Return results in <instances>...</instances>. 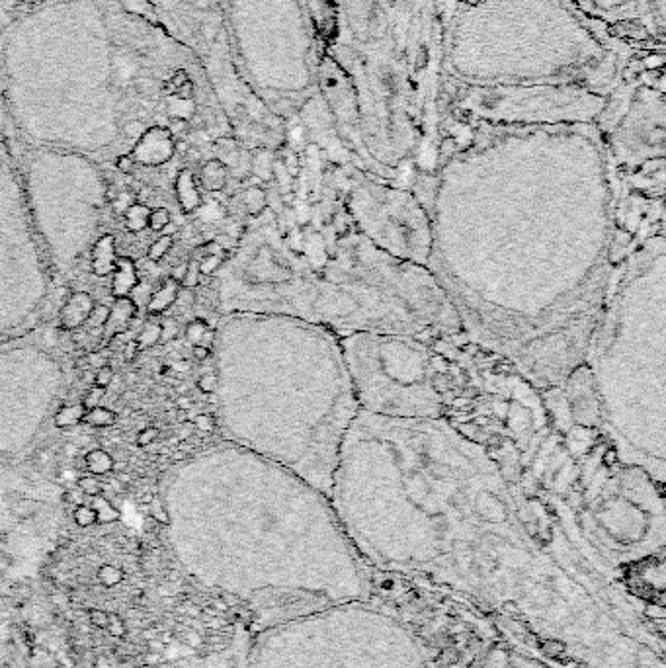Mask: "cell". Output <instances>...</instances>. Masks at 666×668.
I'll list each match as a JSON object with an SVG mask.
<instances>
[{"instance_id":"obj_1","label":"cell","mask_w":666,"mask_h":668,"mask_svg":"<svg viewBox=\"0 0 666 668\" xmlns=\"http://www.w3.org/2000/svg\"><path fill=\"white\" fill-rule=\"evenodd\" d=\"M430 205L432 274L463 330L531 381L561 387L584 364L610 285V163L596 125L475 128Z\"/></svg>"},{"instance_id":"obj_2","label":"cell","mask_w":666,"mask_h":668,"mask_svg":"<svg viewBox=\"0 0 666 668\" xmlns=\"http://www.w3.org/2000/svg\"><path fill=\"white\" fill-rule=\"evenodd\" d=\"M4 125L69 145L165 137L192 146L229 125L198 59L149 0H0Z\"/></svg>"},{"instance_id":"obj_3","label":"cell","mask_w":666,"mask_h":668,"mask_svg":"<svg viewBox=\"0 0 666 668\" xmlns=\"http://www.w3.org/2000/svg\"><path fill=\"white\" fill-rule=\"evenodd\" d=\"M459 0H327L319 92L356 119L375 176L397 182L407 163L438 158L444 49Z\"/></svg>"},{"instance_id":"obj_4","label":"cell","mask_w":666,"mask_h":668,"mask_svg":"<svg viewBox=\"0 0 666 668\" xmlns=\"http://www.w3.org/2000/svg\"><path fill=\"white\" fill-rule=\"evenodd\" d=\"M260 227L262 245L252 260L260 278L258 311L285 315L334 334L387 332L422 340L463 332L456 307L426 266L391 257L348 227L322 257L293 250L274 229Z\"/></svg>"},{"instance_id":"obj_5","label":"cell","mask_w":666,"mask_h":668,"mask_svg":"<svg viewBox=\"0 0 666 668\" xmlns=\"http://www.w3.org/2000/svg\"><path fill=\"white\" fill-rule=\"evenodd\" d=\"M260 352L254 409L240 438L329 496L340 448L360 412L338 334L285 315L248 320Z\"/></svg>"},{"instance_id":"obj_6","label":"cell","mask_w":666,"mask_h":668,"mask_svg":"<svg viewBox=\"0 0 666 668\" xmlns=\"http://www.w3.org/2000/svg\"><path fill=\"white\" fill-rule=\"evenodd\" d=\"M621 46L569 0H459L444 73L471 86L580 84L610 92L625 61Z\"/></svg>"},{"instance_id":"obj_7","label":"cell","mask_w":666,"mask_h":668,"mask_svg":"<svg viewBox=\"0 0 666 668\" xmlns=\"http://www.w3.org/2000/svg\"><path fill=\"white\" fill-rule=\"evenodd\" d=\"M233 59L247 88L283 121L319 94L320 36L307 0H225Z\"/></svg>"},{"instance_id":"obj_8","label":"cell","mask_w":666,"mask_h":668,"mask_svg":"<svg viewBox=\"0 0 666 668\" xmlns=\"http://www.w3.org/2000/svg\"><path fill=\"white\" fill-rule=\"evenodd\" d=\"M338 344L360 411L407 421L446 416L428 340L411 334L352 332L338 334Z\"/></svg>"},{"instance_id":"obj_9","label":"cell","mask_w":666,"mask_h":668,"mask_svg":"<svg viewBox=\"0 0 666 668\" xmlns=\"http://www.w3.org/2000/svg\"><path fill=\"white\" fill-rule=\"evenodd\" d=\"M172 34L198 59L229 125L256 149L285 143V121L248 90L231 51L225 0H149Z\"/></svg>"},{"instance_id":"obj_10","label":"cell","mask_w":666,"mask_h":668,"mask_svg":"<svg viewBox=\"0 0 666 668\" xmlns=\"http://www.w3.org/2000/svg\"><path fill=\"white\" fill-rule=\"evenodd\" d=\"M608 92L580 84L471 86L446 79L442 114L469 128L594 125Z\"/></svg>"},{"instance_id":"obj_11","label":"cell","mask_w":666,"mask_h":668,"mask_svg":"<svg viewBox=\"0 0 666 668\" xmlns=\"http://www.w3.org/2000/svg\"><path fill=\"white\" fill-rule=\"evenodd\" d=\"M641 55L627 57L620 76L608 92L596 129L602 139L608 163L633 172L665 158V86L662 59L641 64Z\"/></svg>"},{"instance_id":"obj_12","label":"cell","mask_w":666,"mask_h":668,"mask_svg":"<svg viewBox=\"0 0 666 668\" xmlns=\"http://www.w3.org/2000/svg\"><path fill=\"white\" fill-rule=\"evenodd\" d=\"M342 192L350 223L369 243L399 260L428 268L432 221L414 193L354 166Z\"/></svg>"},{"instance_id":"obj_13","label":"cell","mask_w":666,"mask_h":668,"mask_svg":"<svg viewBox=\"0 0 666 668\" xmlns=\"http://www.w3.org/2000/svg\"><path fill=\"white\" fill-rule=\"evenodd\" d=\"M584 18L602 26L606 32L620 29L618 36L623 43H641V34L647 39L665 41V32H660L648 10L647 0H569Z\"/></svg>"},{"instance_id":"obj_14","label":"cell","mask_w":666,"mask_h":668,"mask_svg":"<svg viewBox=\"0 0 666 668\" xmlns=\"http://www.w3.org/2000/svg\"><path fill=\"white\" fill-rule=\"evenodd\" d=\"M561 387H565V403L571 422L578 428H600L602 411L590 367L586 364L576 366Z\"/></svg>"},{"instance_id":"obj_15","label":"cell","mask_w":666,"mask_h":668,"mask_svg":"<svg viewBox=\"0 0 666 668\" xmlns=\"http://www.w3.org/2000/svg\"><path fill=\"white\" fill-rule=\"evenodd\" d=\"M94 309V299L90 293L76 292L69 297V301L64 303L59 320H61V329L63 330H76L83 327L88 315Z\"/></svg>"},{"instance_id":"obj_16","label":"cell","mask_w":666,"mask_h":668,"mask_svg":"<svg viewBox=\"0 0 666 668\" xmlns=\"http://www.w3.org/2000/svg\"><path fill=\"white\" fill-rule=\"evenodd\" d=\"M137 305L131 301L129 297H119L116 303L110 307L108 313V319L104 322V329L102 334L106 339H114L118 334H123L129 329V325L133 322V319L137 317Z\"/></svg>"},{"instance_id":"obj_17","label":"cell","mask_w":666,"mask_h":668,"mask_svg":"<svg viewBox=\"0 0 666 668\" xmlns=\"http://www.w3.org/2000/svg\"><path fill=\"white\" fill-rule=\"evenodd\" d=\"M118 264V252H116V238L114 235H104L96 240L92 248V272L100 278L114 274Z\"/></svg>"},{"instance_id":"obj_18","label":"cell","mask_w":666,"mask_h":668,"mask_svg":"<svg viewBox=\"0 0 666 668\" xmlns=\"http://www.w3.org/2000/svg\"><path fill=\"white\" fill-rule=\"evenodd\" d=\"M137 284L139 275L135 262L128 257L118 258V264H116V270H114V280H111V295H114V299L129 297Z\"/></svg>"},{"instance_id":"obj_19","label":"cell","mask_w":666,"mask_h":668,"mask_svg":"<svg viewBox=\"0 0 666 668\" xmlns=\"http://www.w3.org/2000/svg\"><path fill=\"white\" fill-rule=\"evenodd\" d=\"M174 190H176V198L180 202V207L186 213H193L201 205V196L196 188L193 182V175L190 170H180L176 176V182H174Z\"/></svg>"},{"instance_id":"obj_20","label":"cell","mask_w":666,"mask_h":668,"mask_svg":"<svg viewBox=\"0 0 666 668\" xmlns=\"http://www.w3.org/2000/svg\"><path fill=\"white\" fill-rule=\"evenodd\" d=\"M180 287H182V285L178 284V282H174L172 278H166L165 282L151 293V299L147 303V313H149V315H163V313L168 311L174 303H176V297H178Z\"/></svg>"},{"instance_id":"obj_21","label":"cell","mask_w":666,"mask_h":668,"mask_svg":"<svg viewBox=\"0 0 666 668\" xmlns=\"http://www.w3.org/2000/svg\"><path fill=\"white\" fill-rule=\"evenodd\" d=\"M201 182L210 192H221L229 182V166L221 161H208L201 168Z\"/></svg>"},{"instance_id":"obj_22","label":"cell","mask_w":666,"mask_h":668,"mask_svg":"<svg viewBox=\"0 0 666 668\" xmlns=\"http://www.w3.org/2000/svg\"><path fill=\"white\" fill-rule=\"evenodd\" d=\"M84 463H86V469L90 471L92 475H108L114 471V458H111L110 454L106 451V449H92L86 454V458H84Z\"/></svg>"},{"instance_id":"obj_23","label":"cell","mask_w":666,"mask_h":668,"mask_svg":"<svg viewBox=\"0 0 666 668\" xmlns=\"http://www.w3.org/2000/svg\"><path fill=\"white\" fill-rule=\"evenodd\" d=\"M149 215H151V210L147 207L145 203L135 202L123 213L125 229L129 233H141V231L149 227Z\"/></svg>"},{"instance_id":"obj_24","label":"cell","mask_w":666,"mask_h":668,"mask_svg":"<svg viewBox=\"0 0 666 668\" xmlns=\"http://www.w3.org/2000/svg\"><path fill=\"white\" fill-rule=\"evenodd\" d=\"M84 414H86V407L83 403L67 404V407H63L61 411L57 412L53 422H55L57 428H71V426H76V424L83 422Z\"/></svg>"},{"instance_id":"obj_25","label":"cell","mask_w":666,"mask_h":668,"mask_svg":"<svg viewBox=\"0 0 666 668\" xmlns=\"http://www.w3.org/2000/svg\"><path fill=\"white\" fill-rule=\"evenodd\" d=\"M161 336H163V325L158 320H147L143 329L137 332L135 342H137L139 350H147L156 346L161 342Z\"/></svg>"},{"instance_id":"obj_26","label":"cell","mask_w":666,"mask_h":668,"mask_svg":"<svg viewBox=\"0 0 666 668\" xmlns=\"http://www.w3.org/2000/svg\"><path fill=\"white\" fill-rule=\"evenodd\" d=\"M268 193L262 190V188H258V186H250L247 188L245 192H243V203H245V210L250 213V215H260V213H264L266 207H268V198H266Z\"/></svg>"},{"instance_id":"obj_27","label":"cell","mask_w":666,"mask_h":668,"mask_svg":"<svg viewBox=\"0 0 666 668\" xmlns=\"http://www.w3.org/2000/svg\"><path fill=\"white\" fill-rule=\"evenodd\" d=\"M116 412L110 411V409H106V407H92V409H86V414H84L83 422L84 424H88L92 428H108L111 426L114 422H116Z\"/></svg>"},{"instance_id":"obj_28","label":"cell","mask_w":666,"mask_h":668,"mask_svg":"<svg viewBox=\"0 0 666 668\" xmlns=\"http://www.w3.org/2000/svg\"><path fill=\"white\" fill-rule=\"evenodd\" d=\"M92 508L96 512V524H110L118 522L119 520V510L114 508L108 498H104L102 494L98 496H92Z\"/></svg>"},{"instance_id":"obj_29","label":"cell","mask_w":666,"mask_h":668,"mask_svg":"<svg viewBox=\"0 0 666 668\" xmlns=\"http://www.w3.org/2000/svg\"><path fill=\"white\" fill-rule=\"evenodd\" d=\"M307 4H309L311 14H313V18H315V24H317V28H319L320 41H322V39H325V34H327V24H329L327 0H307Z\"/></svg>"},{"instance_id":"obj_30","label":"cell","mask_w":666,"mask_h":668,"mask_svg":"<svg viewBox=\"0 0 666 668\" xmlns=\"http://www.w3.org/2000/svg\"><path fill=\"white\" fill-rule=\"evenodd\" d=\"M172 245H174L172 235H163V237L156 238L155 243L149 247L147 257H149V260H153V262H158V260H163V258L170 252Z\"/></svg>"},{"instance_id":"obj_31","label":"cell","mask_w":666,"mask_h":668,"mask_svg":"<svg viewBox=\"0 0 666 668\" xmlns=\"http://www.w3.org/2000/svg\"><path fill=\"white\" fill-rule=\"evenodd\" d=\"M208 330H210V327H208V322H205V320L193 319L190 320V322H188V327H186V339H188V342L193 344V346H200L201 339H203V334H205Z\"/></svg>"},{"instance_id":"obj_32","label":"cell","mask_w":666,"mask_h":668,"mask_svg":"<svg viewBox=\"0 0 666 668\" xmlns=\"http://www.w3.org/2000/svg\"><path fill=\"white\" fill-rule=\"evenodd\" d=\"M170 211L166 210V207H156V210H151V215H149V229L153 231H165L168 225H170Z\"/></svg>"},{"instance_id":"obj_33","label":"cell","mask_w":666,"mask_h":668,"mask_svg":"<svg viewBox=\"0 0 666 668\" xmlns=\"http://www.w3.org/2000/svg\"><path fill=\"white\" fill-rule=\"evenodd\" d=\"M98 580L104 586H116L123 580V573H121V568L114 567V565H104L98 571Z\"/></svg>"},{"instance_id":"obj_34","label":"cell","mask_w":666,"mask_h":668,"mask_svg":"<svg viewBox=\"0 0 666 668\" xmlns=\"http://www.w3.org/2000/svg\"><path fill=\"white\" fill-rule=\"evenodd\" d=\"M37 506L39 504L36 500H32V498H18L16 503L12 504V514L22 518V520H26V518H32L37 512Z\"/></svg>"},{"instance_id":"obj_35","label":"cell","mask_w":666,"mask_h":668,"mask_svg":"<svg viewBox=\"0 0 666 668\" xmlns=\"http://www.w3.org/2000/svg\"><path fill=\"white\" fill-rule=\"evenodd\" d=\"M74 522L79 524L81 528H90L96 524V512L90 504H79L76 510H74Z\"/></svg>"},{"instance_id":"obj_36","label":"cell","mask_w":666,"mask_h":668,"mask_svg":"<svg viewBox=\"0 0 666 668\" xmlns=\"http://www.w3.org/2000/svg\"><path fill=\"white\" fill-rule=\"evenodd\" d=\"M108 313H110V307H106V305H94V309L88 315V319H86V327L88 329H104V322L108 319Z\"/></svg>"},{"instance_id":"obj_37","label":"cell","mask_w":666,"mask_h":668,"mask_svg":"<svg viewBox=\"0 0 666 668\" xmlns=\"http://www.w3.org/2000/svg\"><path fill=\"white\" fill-rule=\"evenodd\" d=\"M648 10L653 14V20L658 26L660 32H665L666 28V0H647Z\"/></svg>"},{"instance_id":"obj_38","label":"cell","mask_w":666,"mask_h":668,"mask_svg":"<svg viewBox=\"0 0 666 668\" xmlns=\"http://www.w3.org/2000/svg\"><path fill=\"white\" fill-rule=\"evenodd\" d=\"M223 258L219 254H205V257L198 260V268H200L201 275H211L219 270V266L223 264Z\"/></svg>"},{"instance_id":"obj_39","label":"cell","mask_w":666,"mask_h":668,"mask_svg":"<svg viewBox=\"0 0 666 668\" xmlns=\"http://www.w3.org/2000/svg\"><path fill=\"white\" fill-rule=\"evenodd\" d=\"M79 489H81L86 496H98V494H102V483L98 481V477L94 475L81 477V479H79Z\"/></svg>"},{"instance_id":"obj_40","label":"cell","mask_w":666,"mask_h":668,"mask_svg":"<svg viewBox=\"0 0 666 668\" xmlns=\"http://www.w3.org/2000/svg\"><path fill=\"white\" fill-rule=\"evenodd\" d=\"M149 512H151V518H153L155 522L163 524V526H168V524H170V516L166 512L165 504L161 503L158 498H153V500L149 503Z\"/></svg>"},{"instance_id":"obj_41","label":"cell","mask_w":666,"mask_h":668,"mask_svg":"<svg viewBox=\"0 0 666 668\" xmlns=\"http://www.w3.org/2000/svg\"><path fill=\"white\" fill-rule=\"evenodd\" d=\"M200 278H201V274H200V268H198V260H190V262H188V272H186V275H184V280H182V287H186V289H193V287H198V285H200Z\"/></svg>"},{"instance_id":"obj_42","label":"cell","mask_w":666,"mask_h":668,"mask_svg":"<svg viewBox=\"0 0 666 668\" xmlns=\"http://www.w3.org/2000/svg\"><path fill=\"white\" fill-rule=\"evenodd\" d=\"M217 387H219V377L215 376V374H205V376H201L200 379H198V389H200L201 393L213 395L217 391Z\"/></svg>"},{"instance_id":"obj_43","label":"cell","mask_w":666,"mask_h":668,"mask_svg":"<svg viewBox=\"0 0 666 668\" xmlns=\"http://www.w3.org/2000/svg\"><path fill=\"white\" fill-rule=\"evenodd\" d=\"M156 438H158V428L155 426H147L143 430L137 434V446L141 448H149L151 444H155Z\"/></svg>"},{"instance_id":"obj_44","label":"cell","mask_w":666,"mask_h":668,"mask_svg":"<svg viewBox=\"0 0 666 668\" xmlns=\"http://www.w3.org/2000/svg\"><path fill=\"white\" fill-rule=\"evenodd\" d=\"M111 379H114V369L111 366H104L96 372V377H94V385L96 387H102V389H106V387H110Z\"/></svg>"},{"instance_id":"obj_45","label":"cell","mask_w":666,"mask_h":668,"mask_svg":"<svg viewBox=\"0 0 666 668\" xmlns=\"http://www.w3.org/2000/svg\"><path fill=\"white\" fill-rule=\"evenodd\" d=\"M135 203V196L131 192H119L118 198L114 200V210L118 213H125V211Z\"/></svg>"},{"instance_id":"obj_46","label":"cell","mask_w":666,"mask_h":668,"mask_svg":"<svg viewBox=\"0 0 666 668\" xmlns=\"http://www.w3.org/2000/svg\"><path fill=\"white\" fill-rule=\"evenodd\" d=\"M104 395H106V389H102V387H92L90 391L86 393V397L83 399V404L86 409H92V407H100V401L104 399Z\"/></svg>"},{"instance_id":"obj_47","label":"cell","mask_w":666,"mask_h":668,"mask_svg":"<svg viewBox=\"0 0 666 668\" xmlns=\"http://www.w3.org/2000/svg\"><path fill=\"white\" fill-rule=\"evenodd\" d=\"M135 158L131 155H118L116 156V168H118L119 172H123V175H133V170H135Z\"/></svg>"},{"instance_id":"obj_48","label":"cell","mask_w":666,"mask_h":668,"mask_svg":"<svg viewBox=\"0 0 666 668\" xmlns=\"http://www.w3.org/2000/svg\"><path fill=\"white\" fill-rule=\"evenodd\" d=\"M193 426L200 432H213L215 430V418L208 414V412H201L193 418Z\"/></svg>"},{"instance_id":"obj_49","label":"cell","mask_w":666,"mask_h":668,"mask_svg":"<svg viewBox=\"0 0 666 668\" xmlns=\"http://www.w3.org/2000/svg\"><path fill=\"white\" fill-rule=\"evenodd\" d=\"M88 618H90L92 625H96V627H108V623H110V615L102 610H90Z\"/></svg>"},{"instance_id":"obj_50","label":"cell","mask_w":666,"mask_h":668,"mask_svg":"<svg viewBox=\"0 0 666 668\" xmlns=\"http://www.w3.org/2000/svg\"><path fill=\"white\" fill-rule=\"evenodd\" d=\"M541 650H543L545 655H549V657H555V655H561V653L565 650V645H563V643H559V641L551 639V641H545V643L541 645Z\"/></svg>"},{"instance_id":"obj_51","label":"cell","mask_w":666,"mask_h":668,"mask_svg":"<svg viewBox=\"0 0 666 668\" xmlns=\"http://www.w3.org/2000/svg\"><path fill=\"white\" fill-rule=\"evenodd\" d=\"M108 627H110V633L114 637H123L125 635V625L121 622V618L119 615H110V623H108Z\"/></svg>"},{"instance_id":"obj_52","label":"cell","mask_w":666,"mask_h":668,"mask_svg":"<svg viewBox=\"0 0 666 668\" xmlns=\"http://www.w3.org/2000/svg\"><path fill=\"white\" fill-rule=\"evenodd\" d=\"M163 325V336H161V342L165 344V342H170L172 339H176V322L174 320H166V322H161Z\"/></svg>"},{"instance_id":"obj_53","label":"cell","mask_w":666,"mask_h":668,"mask_svg":"<svg viewBox=\"0 0 666 668\" xmlns=\"http://www.w3.org/2000/svg\"><path fill=\"white\" fill-rule=\"evenodd\" d=\"M186 272H188V262H182V264L174 266V270H172V274H170V278H172L174 282L182 284V280H184V275H186Z\"/></svg>"},{"instance_id":"obj_54","label":"cell","mask_w":666,"mask_h":668,"mask_svg":"<svg viewBox=\"0 0 666 668\" xmlns=\"http://www.w3.org/2000/svg\"><path fill=\"white\" fill-rule=\"evenodd\" d=\"M137 354H139L137 342H135V339L129 340L128 344H125V352H123V356H125V360H128V362H133Z\"/></svg>"},{"instance_id":"obj_55","label":"cell","mask_w":666,"mask_h":668,"mask_svg":"<svg viewBox=\"0 0 666 668\" xmlns=\"http://www.w3.org/2000/svg\"><path fill=\"white\" fill-rule=\"evenodd\" d=\"M211 350L210 348H203V346H193V357L198 360V362H205L208 357H210Z\"/></svg>"},{"instance_id":"obj_56","label":"cell","mask_w":666,"mask_h":668,"mask_svg":"<svg viewBox=\"0 0 666 668\" xmlns=\"http://www.w3.org/2000/svg\"><path fill=\"white\" fill-rule=\"evenodd\" d=\"M178 407H180V411L190 409V407H192V399H190V397H180V399H178Z\"/></svg>"},{"instance_id":"obj_57","label":"cell","mask_w":666,"mask_h":668,"mask_svg":"<svg viewBox=\"0 0 666 668\" xmlns=\"http://www.w3.org/2000/svg\"><path fill=\"white\" fill-rule=\"evenodd\" d=\"M172 369L174 372H186V369H190V364H188V362H176Z\"/></svg>"},{"instance_id":"obj_58","label":"cell","mask_w":666,"mask_h":668,"mask_svg":"<svg viewBox=\"0 0 666 668\" xmlns=\"http://www.w3.org/2000/svg\"><path fill=\"white\" fill-rule=\"evenodd\" d=\"M184 458H186V454H184V451H180V449H178V451H174V454H172V461H182Z\"/></svg>"},{"instance_id":"obj_59","label":"cell","mask_w":666,"mask_h":668,"mask_svg":"<svg viewBox=\"0 0 666 668\" xmlns=\"http://www.w3.org/2000/svg\"><path fill=\"white\" fill-rule=\"evenodd\" d=\"M0 123L4 125V119H2V108H0Z\"/></svg>"}]
</instances>
